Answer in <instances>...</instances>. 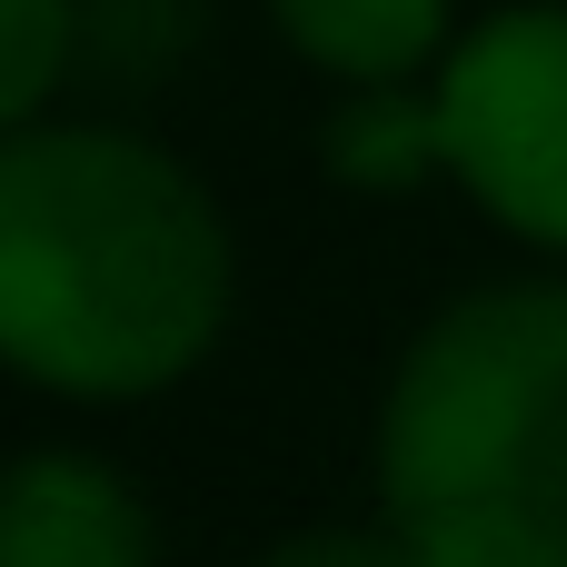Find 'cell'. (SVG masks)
<instances>
[{
	"mask_svg": "<svg viewBox=\"0 0 567 567\" xmlns=\"http://www.w3.org/2000/svg\"><path fill=\"white\" fill-rule=\"evenodd\" d=\"M229 219L199 169L110 120L0 140V369L50 399H150L229 329Z\"/></svg>",
	"mask_w": 567,
	"mask_h": 567,
	"instance_id": "cell-1",
	"label": "cell"
},
{
	"mask_svg": "<svg viewBox=\"0 0 567 567\" xmlns=\"http://www.w3.org/2000/svg\"><path fill=\"white\" fill-rule=\"evenodd\" d=\"M369 478L419 567H567V279L468 289L399 349Z\"/></svg>",
	"mask_w": 567,
	"mask_h": 567,
	"instance_id": "cell-2",
	"label": "cell"
},
{
	"mask_svg": "<svg viewBox=\"0 0 567 567\" xmlns=\"http://www.w3.org/2000/svg\"><path fill=\"white\" fill-rule=\"evenodd\" d=\"M439 169L528 249H567V0L468 20L429 70Z\"/></svg>",
	"mask_w": 567,
	"mask_h": 567,
	"instance_id": "cell-3",
	"label": "cell"
},
{
	"mask_svg": "<svg viewBox=\"0 0 567 567\" xmlns=\"http://www.w3.org/2000/svg\"><path fill=\"white\" fill-rule=\"evenodd\" d=\"M0 567H159V538L110 458L30 449L0 468Z\"/></svg>",
	"mask_w": 567,
	"mask_h": 567,
	"instance_id": "cell-4",
	"label": "cell"
},
{
	"mask_svg": "<svg viewBox=\"0 0 567 567\" xmlns=\"http://www.w3.org/2000/svg\"><path fill=\"white\" fill-rule=\"evenodd\" d=\"M449 20H458V0H269V30L349 90H389V80L439 70Z\"/></svg>",
	"mask_w": 567,
	"mask_h": 567,
	"instance_id": "cell-5",
	"label": "cell"
},
{
	"mask_svg": "<svg viewBox=\"0 0 567 567\" xmlns=\"http://www.w3.org/2000/svg\"><path fill=\"white\" fill-rule=\"evenodd\" d=\"M319 159H329V179L339 189H419V179H449L439 169V110H429V90H409V80H389V90H349L339 110H329V130H319Z\"/></svg>",
	"mask_w": 567,
	"mask_h": 567,
	"instance_id": "cell-6",
	"label": "cell"
},
{
	"mask_svg": "<svg viewBox=\"0 0 567 567\" xmlns=\"http://www.w3.org/2000/svg\"><path fill=\"white\" fill-rule=\"evenodd\" d=\"M80 40H90L80 0H0V140L30 130V120H50Z\"/></svg>",
	"mask_w": 567,
	"mask_h": 567,
	"instance_id": "cell-7",
	"label": "cell"
},
{
	"mask_svg": "<svg viewBox=\"0 0 567 567\" xmlns=\"http://www.w3.org/2000/svg\"><path fill=\"white\" fill-rule=\"evenodd\" d=\"M259 567H419L389 528H299V538H279Z\"/></svg>",
	"mask_w": 567,
	"mask_h": 567,
	"instance_id": "cell-8",
	"label": "cell"
}]
</instances>
